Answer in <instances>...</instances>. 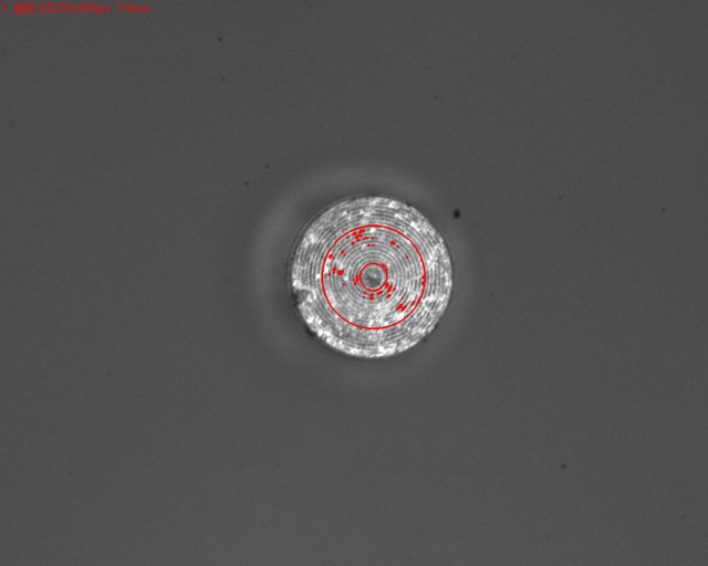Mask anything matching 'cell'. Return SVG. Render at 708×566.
<instances>
[{"instance_id":"obj_1","label":"cell","mask_w":708,"mask_h":566,"mask_svg":"<svg viewBox=\"0 0 708 566\" xmlns=\"http://www.w3.org/2000/svg\"><path fill=\"white\" fill-rule=\"evenodd\" d=\"M298 312L348 356L383 358L425 339L445 314L452 266L436 228L407 203L339 201L304 230L290 264Z\"/></svg>"}]
</instances>
